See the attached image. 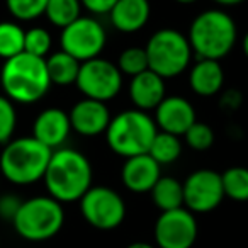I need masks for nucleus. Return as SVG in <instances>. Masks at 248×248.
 Here are the masks:
<instances>
[{
  "label": "nucleus",
  "instance_id": "obj_18",
  "mask_svg": "<svg viewBox=\"0 0 248 248\" xmlns=\"http://www.w3.org/2000/svg\"><path fill=\"white\" fill-rule=\"evenodd\" d=\"M152 7L148 0H117L109 12L114 29L119 32L131 34L146 26L150 21Z\"/></svg>",
  "mask_w": 248,
  "mask_h": 248
},
{
  "label": "nucleus",
  "instance_id": "obj_14",
  "mask_svg": "<svg viewBox=\"0 0 248 248\" xmlns=\"http://www.w3.org/2000/svg\"><path fill=\"white\" fill-rule=\"evenodd\" d=\"M155 124L158 131L184 136L187 129L197 121L196 109L187 99L179 95H169L155 109Z\"/></svg>",
  "mask_w": 248,
  "mask_h": 248
},
{
  "label": "nucleus",
  "instance_id": "obj_36",
  "mask_svg": "<svg viewBox=\"0 0 248 248\" xmlns=\"http://www.w3.org/2000/svg\"><path fill=\"white\" fill-rule=\"evenodd\" d=\"M241 48H243V55L248 58V32L243 36V39H241Z\"/></svg>",
  "mask_w": 248,
  "mask_h": 248
},
{
  "label": "nucleus",
  "instance_id": "obj_4",
  "mask_svg": "<svg viewBox=\"0 0 248 248\" xmlns=\"http://www.w3.org/2000/svg\"><path fill=\"white\" fill-rule=\"evenodd\" d=\"M187 39L197 60L219 62L221 58L230 55L236 45V22L228 12H223L219 9L201 12L190 22Z\"/></svg>",
  "mask_w": 248,
  "mask_h": 248
},
{
  "label": "nucleus",
  "instance_id": "obj_33",
  "mask_svg": "<svg viewBox=\"0 0 248 248\" xmlns=\"http://www.w3.org/2000/svg\"><path fill=\"white\" fill-rule=\"evenodd\" d=\"M221 104L228 109H238V106L241 104V95L238 90H228L221 99Z\"/></svg>",
  "mask_w": 248,
  "mask_h": 248
},
{
  "label": "nucleus",
  "instance_id": "obj_29",
  "mask_svg": "<svg viewBox=\"0 0 248 248\" xmlns=\"http://www.w3.org/2000/svg\"><path fill=\"white\" fill-rule=\"evenodd\" d=\"M17 126V110L9 97L0 95V145H7L14 138Z\"/></svg>",
  "mask_w": 248,
  "mask_h": 248
},
{
  "label": "nucleus",
  "instance_id": "obj_26",
  "mask_svg": "<svg viewBox=\"0 0 248 248\" xmlns=\"http://www.w3.org/2000/svg\"><path fill=\"white\" fill-rule=\"evenodd\" d=\"M117 68L121 70L123 75L136 77L140 73L150 70L148 66V56H146V49L140 48V46H131L121 51L119 58H117Z\"/></svg>",
  "mask_w": 248,
  "mask_h": 248
},
{
  "label": "nucleus",
  "instance_id": "obj_32",
  "mask_svg": "<svg viewBox=\"0 0 248 248\" xmlns=\"http://www.w3.org/2000/svg\"><path fill=\"white\" fill-rule=\"evenodd\" d=\"M117 0H80L83 9H87L92 14H109Z\"/></svg>",
  "mask_w": 248,
  "mask_h": 248
},
{
  "label": "nucleus",
  "instance_id": "obj_1",
  "mask_svg": "<svg viewBox=\"0 0 248 248\" xmlns=\"http://www.w3.org/2000/svg\"><path fill=\"white\" fill-rule=\"evenodd\" d=\"M48 196L58 202H78L92 187V165L78 150H53L51 160L43 177Z\"/></svg>",
  "mask_w": 248,
  "mask_h": 248
},
{
  "label": "nucleus",
  "instance_id": "obj_8",
  "mask_svg": "<svg viewBox=\"0 0 248 248\" xmlns=\"http://www.w3.org/2000/svg\"><path fill=\"white\" fill-rule=\"evenodd\" d=\"M83 219L100 231L116 230L126 217V202L114 189L92 186L78 201Z\"/></svg>",
  "mask_w": 248,
  "mask_h": 248
},
{
  "label": "nucleus",
  "instance_id": "obj_5",
  "mask_svg": "<svg viewBox=\"0 0 248 248\" xmlns=\"http://www.w3.org/2000/svg\"><path fill=\"white\" fill-rule=\"evenodd\" d=\"M158 133L155 119L145 110L129 109L114 116L106 131V141L116 155L124 160L148 153Z\"/></svg>",
  "mask_w": 248,
  "mask_h": 248
},
{
  "label": "nucleus",
  "instance_id": "obj_15",
  "mask_svg": "<svg viewBox=\"0 0 248 248\" xmlns=\"http://www.w3.org/2000/svg\"><path fill=\"white\" fill-rule=\"evenodd\" d=\"M160 177H162V165H158L148 153L126 158L121 169V180L124 187L135 194L152 192Z\"/></svg>",
  "mask_w": 248,
  "mask_h": 248
},
{
  "label": "nucleus",
  "instance_id": "obj_27",
  "mask_svg": "<svg viewBox=\"0 0 248 248\" xmlns=\"http://www.w3.org/2000/svg\"><path fill=\"white\" fill-rule=\"evenodd\" d=\"M48 0H5V7L16 21H34L45 16Z\"/></svg>",
  "mask_w": 248,
  "mask_h": 248
},
{
  "label": "nucleus",
  "instance_id": "obj_24",
  "mask_svg": "<svg viewBox=\"0 0 248 248\" xmlns=\"http://www.w3.org/2000/svg\"><path fill=\"white\" fill-rule=\"evenodd\" d=\"M80 0H48L45 16L53 26L63 29L80 17Z\"/></svg>",
  "mask_w": 248,
  "mask_h": 248
},
{
  "label": "nucleus",
  "instance_id": "obj_9",
  "mask_svg": "<svg viewBox=\"0 0 248 248\" xmlns=\"http://www.w3.org/2000/svg\"><path fill=\"white\" fill-rule=\"evenodd\" d=\"M107 34L97 19L80 16L77 21L62 29L60 46L62 51L68 53L80 63L99 58L106 48Z\"/></svg>",
  "mask_w": 248,
  "mask_h": 248
},
{
  "label": "nucleus",
  "instance_id": "obj_3",
  "mask_svg": "<svg viewBox=\"0 0 248 248\" xmlns=\"http://www.w3.org/2000/svg\"><path fill=\"white\" fill-rule=\"evenodd\" d=\"M51 155L34 136L12 138L0 153V175L14 186H31L43 180Z\"/></svg>",
  "mask_w": 248,
  "mask_h": 248
},
{
  "label": "nucleus",
  "instance_id": "obj_17",
  "mask_svg": "<svg viewBox=\"0 0 248 248\" xmlns=\"http://www.w3.org/2000/svg\"><path fill=\"white\" fill-rule=\"evenodd\" d=\"M165 78L156 75L152 70L133 77L129 82V99L135 109L138 110H155L165 99Z\"/></svg>",
  "mask_w": 248,
  "mask_h": 248
},
{
  "label": "nucleus",
  "instance_id": "obj_28",
  "mask_svg": "<svg viewBox=\"0 0 248 248\" xmlns=\"http://www.w3.org/2000/svg\"><path fill=\"white\" fill-rule=\"evenodd\" d=\"M53 39L45 28H31L26 31L24 51L38 58H48L51 55Z\"/></svg>",
  "mask_w": 248,
  "mask_h": 248
},
{
  "label": "nucleus",
  "instance_id": "obj_34",
  "mask_svg": "<svg viewBox=\"0 0 248 248\" xmlns=\"http://www.w3.org/2000/svg\"><path fill=\"white\" fill-rule=\"evenodd\" d=\"M213 2L217 5H223V7H234V5L243 4L245 0H213Z\"/></svg>",
  "mask_w": 248,
  "mask_h": 248
},
{
  "label": "nucleus",
  "instance_id": "obj_35",
  "mask_svg": "<svg viewBox=\"0 0 248 248\" xmlns=\"http://www.w3.org/2000/svg\"><path fill=\"white\" fill-rule=\"evenodd\" d=\"M126 248H156V247L152 243H146V241H135V243L128 245Z\"/></svg>",
  "mask_w": 248,
  "mask_h": 248
},
{
  "label": "nucleus",
  "instance_id": "obj_7",
  "mask_svg": "<svg viewBox=\"0 0 248 248\" xmlns=\"http://www.w3.org/2000/svg\"><path fill=\"white\" fill-rule=\"evenodd\" d=\"M148 66L162 78H173L190 66L192 48L182 32L175 29H160L145 46Z\"/></svg>",
  "mask_w": 248,
  "mask_h": 248
},
{
  "label": "nucleus",
  "instance_id": "obj_38",
  "mask_svg": "<svg viewBox=\"0 0 248 248\" xmlns=\"http://www.w3.org/2000/svg\"><path fill=\"white\" fill-rule=\"evenodd\" d=\"M0 247H2V240H0Z\"/></svg>",
  "mask_w": 248,
  "mask_h": 248
},
{
  "label": "nucleus",
  "instance_id": "obj_16",
  "mask_svg": "<svg viewBox=\"0 0 248 248\" xmlns=\"http://www.w3.org/2000/svg\"><path fill=\"white\" fill-rule=\"evenodd\" d=\"M70 133H72V124L68 112L58 107L41 110L32 124V136L51 150L62 148L68 140Z\"/></svg>",
  "mask_w": 248,
  "mask_h": 248
},
{
  "label": "nucleus",
  "instance_id": "obj_25",
  "mask_svg": "<svg viewBox=\"0 0 248 248\" xmlns=\"http://www.w3.org/2000/svg\"><path fill=\"white\" fill-rule=\"evenodd\" d=\"M224 197L236 202L248 201V169L245 167H230L221 173Z\"/></svg>",
  "mask_w": 248,
  "mask_h": 248
},
{
  "label": "nucleus",
  "instance_id": "obj_19",
  "mask_svg": "<svg viewBox=\"0 0 248 248\" xmlns=\"http://www.w3.org/2000/svg\"><path fill=\"white\" fill-rule=\"evenodd\" d=\"M189 85L199 97H213L224 85L223 66L216 60H197L189 73Z\"/></svg>",
  "mask_w": 248,
  "mask_h": 248
},
{
  "label": "nucleus",
  "instance_id": "obj_6",
  "mask_svg": "<svg viewBox=\"0 0 248 248\" xmlns=\"http://www.w3.org/2000/svg\"><path fill=\"white\" fill-rule=\"evenodd\" d=\"M65 224L63 204L51 196H36L22 201L12 226L28 241H46L62 231Z\"/></svg>",
  "mask_w": 248,
  "mask_h": 248
},
{
  "label": "nucleus",
  "instance_id": "obj_37",
  "mask_svg": "<svg viewBox=\"0 0 248 248\" xmlns=\"http://www.w3.org/2000/svg\"><path fill=\"white\" fill-rule=\"evenodd\" d=\"M177 4H182V5H190V4H196L197 0H175Z\"/></svg>",
  "mask_w": 248,
  "mask_h": 248
},
{
  "label": "nucleus",
  "instance_id": "obj_13",
  "mask_svg": "<svg viewBox=\"0 0 248 248\" xmlns=\"http://www.w3.org/2000/svg\"><path fill=\"white\" fill-rule=\"evenodd\" d=\"M68 116L72 131H75L80 136H85V138L106 135L110 119H112L106 102L87 99V97H83L72 107Z\"/></svg>",
  "mask_w": 248,
  "mask_h": 248
},
{
  "label": "nucleus",
  "instance_id": "obj_31",
  "mask_svg": "<svg viewBox=\"0 0 248 248\" xmlns=\"http://www.w3.org/2000/svg\"><path fill=\"white\" fill-rule=\"evenodd\" d=\"M22 201L16 197L14 194H4L0 196V217L5 221H14L16 214H17L19 207H21Z\"/></svg>",
  "mask_w": 248,
  "mask_h": 248
},
{
  "label": "nucleus",
  "instance_id": "obj_21",
  "mask_svg": "<svg viewBox=\"0 0 248 248\" xmlns=\"http://www.w3.org/2000/svg\"><path fill=\"white\" fill-rule=\"evenodd\" d=\"M152 201L162 213L184 207V186L173 177H160L152 189Z\"/></svg>",
  "mask_w": 248,
  "mask_h": 248
},
{
  "label": "nucleus",
  "instance_id": "obj_30",
  "mask_svg": "<svg viewBox=\"0 0 248 248\" xmlns=\"http://www.w3.org/2000/svg\"><path fill=\"white\" fill-rule=\"evenodd\" d=\"M187 146L192 148L194 152H207L214 145V131L206 123H196L190 126L184 135Z\"/></svg>",
  "mask_w": 248,
  "mask_h": 248
},
{
  "label": "nucleus",
  "instance_id": "obj_10",
  "mask_svg": "<svg viewBox=\"0 0 248 248\" xmlns=\"http://www.w3.org/2000/svg\"><path fill=\"white\" fill-rule=\"evenodd\" d=\"M75 85L87 99L107 102L123 89V73L116 63L99 56L82 63Z\"/></svg>",
  "mask_w": 248,
  "mask_h": 248
},
{
  "label": "nucleus",
  "instance_id": "obj_11",
  "mask_svg": "<svg viewBox=\"0 0 248 248\" xmlns=\"http://www.w3.org/2000/svg\"><path fill=\"white\" fill-rule=\"evenodd\" d=\"M184 186V207L194 214L214 211L224 199L221 173L211 169H199L192 172Z\"/></svg>",
  "mask_w": 248,
  "mask_h": 248
},
{
  "label": "nucleus",
  "instance_id": "obj_12",
  "mask_svg": "<svg viewBox=\"0 0 248 248\" xmlns=\"http://www.w3.org/2000/svg\"><path fill=\"white\" fill-rule=\"evenodd\" d=\"M197 233V219L187 207L160 213L153 230L156 248H192Z\"/></svg>",
  "mask_w": 248,
  "mask_h": 248
},
{
  "label": "nucleus",
  "instance_id": "obj_2",
  "mask_svg": "<svg viewBox=\"0 0 248 248\" xmlns=\"http://www.w3.org/2000/svg\"><path fill=\"white\" fill-rule=\"evenodd\" d=\"M0 85L4 95L14 104H34L41 100L51 87L46 58L24 51L4 62L0 70Z\"/></svg>",
  "mask_w": 248,
  "mask_h": 248
},
{
  "label": "nucleus",
  "instance_id": "obj_23",
  "mask_svg": "<svg viewBox=\"0 0 248 248\" xmlns=\"http://www.w3.org/2000/svg\"><path fill=\"white\" fill-rule=\"evenodd\" d=\"M24 38L26 31L17 22H0V58L7 62V60L24 53Z\"/></svg>",
  "mask_w": 248,
  "mask_h": 248
},
{
  "label": "nucleus",
  "instance_id": "obj_20",
  "mask_svg": "<svg viewBox=\"0 0 248 248\" xmlns=\"http://www.w3.org/2000/svg\"><path fill=\"white\" fill-rule=\"evenodd\" d=\"M80 66L82 63L70 56L65 51H56L46 58V70H48V77L51 85L58 87H68L75 85L77 78H78Z\"/></svg>",
  "mask_w": 248,
  "mask_h": 248
},
{
  "label": "nucleus",
  "instance_id": "obj_22",
  "mask_svg": "<svg viewBox=\"0 0 248 248\" xmlns=\"http://www.w3.org/2000/svg\"><path fill=\"white\" fill-rule=\"evenodd\" d=\"M148 155L155 160L158 165H170L177 162L182 155V141L180 136L170 135V133L158 131L153 138Z\"/></svg>",
  "mask_w": 248,
  "mask_h": 248
}]
</instances>
